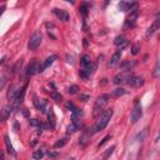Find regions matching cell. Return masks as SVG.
<instances>
[{
    "label": "cell",
    "mask_w": 160,
    "mask_h": 160,
    "mask_svg": "<svg viewBox=\"0 0 160 160\" xmlns=\"http://www.w3.org/2000/svg\"><path fill=\"white\" fill-rule=\"evenodd\" d=\"M120 59H121V50H116L112 54V56H111L110 61L108 62V65L109 66H115V65H118L120 62Z\"/></svg>",
    "instance_id": "obj_14"
},
{
    "label": "cell",
    "mask_w": 160,
    "mask_h": 160,
    "mask_svg": "<svg viewBox=\"0 0 160 160\" xmlns=\"http://www.w3.org/2000/svg\"><path fill=\"white\" fill-rule=\"evenodd\" d=\"M78 90H79L78 85H71V86L68 89V92H69V94H71V95H74V94H76V92H78Z\"/></svg>",
    "instance_id": "obj_29"
},
{
    "label": "cell",
    "mask_w": 160,
    "mask_h": 160,
    "mask_svg": "<svg viewBox=\"0 0 160 160\" xmlns=\"http://www.w3.org/2000/svg\"><path fill=\"white\" fill-rule=\"evenodd\" d=\"M48 155H49L50 158H56V156H59V152H58V151H49Z\"/></svg>",
    "instance_id": "obj_34"
},
{
    "label": "cell",
    "mask_w": 160,
    "mask_h": 160,
    "mask_svg": "<svg viewBox=\"0 0 160 160\" xmlns=\"http://www.w3.org/2000/svg\"><path fill=\"white\" fill-rule=\"evenodd\" d=\"M128 91L125 90V89H122V88H118V89H115L114 91H112V96H115V98H119V96H122V95H125Z\"/></svg>",
    "instance_id": "obj_20"
},
{
    "label": "cell",
    "mask_w": 160,
    "mask_h": 160,
    "mask_svg": "<svg viewBox=\"0 0 160 160\" xmlns=\"http://www.w3.org/2000/svg\"><path fill=\"white\" fill-rule=\"evenodd\" d=\"M44 150H35L34 152H32V159L34 160H40V159H42V156H44Z\"/></svg>",
    "instance_id": "obj_23"
},
{
    "label": "cell",
    "mask_w": 160,
    "mask_h": 160,
    "mask_svg": "<svg viewBox=\"0 0 160 160\" xmlns=\"http://www.w3.org/2000/svg\"><path fill=\"white\" fill-rule=\"evenodd\" d=\"M141 115H142L141 105H140L139 99H136L135 102H134V108H132V110H131V112H130V121H131L132 124H135V122L141 118Z\"/></svg>",
    "instance_id": "obj_3"
},
{
    "label": "cell",
    "mask_w": 160,
    "mask_h": 160,
    "mask_svg": "<svg viewBox=\"0 0 160 160\" xmlns=\"http://www.w3.org/2000/svg\"><path fill=\"white\" fill-rule=\"evenodd\" d=\"M128 84H129L130 86H132V88H140V86L144 85V78L132 75V76L128 80Z\"/></svg>",
    "instance_id": "obj_9"
},
{
    "label": "cell",
    "mask_w": 160,
    "mask_h": 160,
    "mask_svg": "<svg viewBox=\"0 0 160 160\" xmlns=\"http://www.w3.org/2000/svg\"><path fill=\"white\" fill-rule=\"evenodd\" d=\"M4 141H5V145H6V149H8V152L11 155V156H16V152H15V150H14V148H12V145H11V142H10V139H9V136L8 135H5V138H4Z\"/></svg>",
    "instance_id": "obj_15"
},
{
    "label": "cell",
    "mask_w": 160,
    "mask_h": 160,
    "mask_svg": "<svg viewBox=\"0 0 160 160\" xmlns=\"http://www.w3.org/2000/svg\"><path fill=\"white\" fill-rule=\"evenodd\" d=\"M52 12H54V15H55L58 19H60V20H62V21H68V20H69V14H68L65 10H62V9L55 8V9H52Z\"/></svg>",
    "instance_id": "obj_12"
},
{
    "label": "cell",
    "mask_w": 160,
    "mask_h": 160,
    "mask_svg": "<svg viewBox=\"0 0 160 160\" xmlns=\"http://www.w3.org/2000/svg\"><path fill=\"white\" fill-rule=\"evenodd\" d=\"M109 139H111V135H106V136H105V138H104V139H102V140H101V141H100V142L98 144V148L102 146V145H104V144H105V142H106V141H108Z\"/></svg>",
    "instance_id": "obj_33"
},
{
    "label": "cell",
    "mask_w": 160,
    "mask_h": 160,
    "mask_svg": "<svg viewBox=\"0 0 160 160\" xmlns=\"http://www.w3.org/2000/svg\"><path fill=\"white\" fill-rule=\"evenodd\" d=\"M66 108H68V109H69V110H70L71 112H74V111H75V110L78 109V108H76V106H75V105H74L72 102H70V101H69V102L66 104Z\"/></svg>",
    "instance_id": "obj_32"
},
{
    "label": "cell",
    "mask_w": 160,
    "mask_h": 160,
    "mask_svg": "<svg viewBox=\"0 0 160 160\" xmlns=\"http://www.w3.org/2000/svg\"><path fill=\"white\" fill-rule=\"evenodd\" d=\"M152 76L154 78H159L160 76V60L156 62V65H155V68L152 70Z\"/></svg>",
    "instance_id": "obj_25"
},
{
    "label": "cell",
    "mask_w": 160,
    "mask_h": 160,
    "mask_svg": "<svg viewBox=\"0 0 160 160\" xmlns=\"http://www.w3.org/2000/svg\"><path fill=\"white\" fill-rule=\"evenodd\" d=\"M34 104H35V106H36L39 110H41L42 112H45L46 100H39V99H36V98H35V100H34Z\"/></svg>",
    "instance_id": "obj_17"
},
{
    "label": "cell",
    "mask_w": 160,
    "mask_h": 160,
    "mask_svg": "<svg viewBox=\"0 0 160 160\" xmlns=\"http://www.w3.org/2000/svg\"><path fill=\"white\" fill-rule=\"evenodd\" d=\"M132 76L131 74V70H122L121 72H119L118 75H115L114 78V84L119 85V84H122V82H128V80Z\"/></svg>",
    "instance_id": "obj_5"
},
{
    "label": "cell",
    "mask_w": 160,
    "mask_h": 160,
    "mask_svg": "<svg viewBox=\"0 0 160 160\" xmlns=\"http://www.w3.org/2000/svg\"><path fill=\"white\" fill-rule=\"evenodd\" d=\"M108 101H109V95L108 94H102L96 99L95 105H94V115L95 116H99L101 112H104V108L106 106Z\"/></svg>",
    "instance_id": "obj_2"
},
{
    "label": "cell",
    "mask_w": 160,
    "mask_h": 160,
    "mask_svg": "<svg viewBox=\"0 0 160 160\" xmlns=\"http://www.w3.org/2000/svg\"><path fill=\"white\" fill-rule=\"evenodd\" d=\"M136 18H138V10L131 11L130 15L126 18V20L124 22V29L125 30L126 29H132L135 26V24H136Z\"/></svg>",
    "instance_id": "obj_6"
},
{
    "label": "cell",
    "mask_w": 160,
    "mask_h": 160,
    "mask_svg": "<svg viewBox=\"0 0 160 160\" xmlns=\"http://www.w3.org/2000/svg\"><path fill=\"white\" fill-rule=\"evenodd\" d=\"M139 49H140L139 45H138V44H134V45L131 46V54H132V55H138V54H139Z\"/></svg>",
    "instance_id": "obj_30"
},
{
    "label": "cell",
    "mask_w": 160,
    "mask_h": 160,
    "mask_svg": "<svg viewBox=\"0 0 160 160\" xmlns=\"http://www.w3.org/2000/svg\"><path fill=\"white\" fill-rule=\"evenodd\" d=\"M50 96L52 98V100H55L56 102H60L61 100H62V96L58 92V91H55V90H52L51 92H50Z\"/></svg>",
    "instance_id": "obj_22"
},
{
    "label": "cell",
    "mask_w": 160,
    "mask_h": 160,
    "mask_svg": "<svg viewBox=\"0 0 160 160\" xmlns=\"http://www.w3.org/2000/svg\"><path fill=\"white\" fill-rule=\"evenodd\" d=\"M146 134H148V128H145L144 130H141V132H139V134L136 135V138H135V140H139V141H142V140L145 139V136H146Z\"/></svg>",
    "instance_id": "obj_24"
},
{
    "label": "cell",
    "mask_w": 160,
    "mask_h": 160,
    "mask_svg": "<svg viewBox=\"0 0 160 160\" xmlns=\"http://www.w3.org/2000/svg\"><path fill=\"white\" fill-rule=\"evenodd\" d=\"M160 28V19L158 18V19H155L154 21H152V24L148 28V30H146V38H150L151 35H154L155 32H156V30Z\"/></svg>",
    "instance_id": "obj_10"
},
{
    "label": "cell",
    "mask_w": 160,
    "mask_h": 160,
    "mask_svg": "<svg viewBox=\"0 0 160 160\" xmlns=\"http://www.w3.org/2000/svg\"><path fill=\"white\" fill-rule=\"evenodd\" d=\"M114 44L118 46V50H122L125 46H128V40H126V38L124 36V35H118L116 38H115V40H114Z\"/></svg>",
    "instance_id": "obj_11"
},
{
    "label": "cell",
    "mask_w": 160,
    "mask_h": 160,
    "mask_svg": "<svg viewBox=\"0 0 160 160\" xmlns=\"http://www.w3.org/2000/svg\"><path fill=\"white\" fill-rule=\"evenodd\" d=\"M48 120H49V125H50V129H54L55 128V115L52 111H50L48 114Z\"/></svg>",
    "instance_id": "obj_21"
},
{
    "label": "cell",
    "mask_w": 160,
    "mask_h": 160,
    "mask_svg": "<svg viewBox=\"0 0 160 160\" xmlns=\"http://www.w3.org/2000/svg\"><path fill=\"white\" fill-rule=\"evenodd\" d=\"M41 40H42L41 34H40V32H34V34L30 36L29 42H28V48H29V50H36V49L40 46Z\"/></svg>",
    "instance_id": "obj_4"
},
{
    "label": "cell",
    "mask_w": 160,
    "mask_h": 160,
    "mask_svg": "<svg viewBox=\"0 0 160 160\" xmlns=\"http://www.w3.org/2000/svg\"><path fill=\"white\" fill-rule=\"evenodd\" d=\"M80 64H81V66H82V69H84V68L90 66V65L92 64V61H91V59H90L89 55H82L81 59H80Z\"/></svg>",
    "instance_id": "obj_16"
},
{
    "label": "cell",
    "mask_w": 160,
    "mask_h": 160,
    "mask_svg": "<svg viewBox=\"0 0 160 160\" xmlns=\"http://www.w3.org/2000/svg\"><path fill=\"white\" fill-rule=\"evenodd\" d=\"M56 58H58L56 55H50L49 58H46V59L44 60V62H42V64L40 65L39 72H42V71H44V70H45L46 68H49V66H50V65H51V64H52V62H54V61L56 60Z\"/></svg>",
    "instance_id": "obj_13"
},
{
    "label": "cell",
    "mask_w": 160,
    "mask_h": 160,
    "mask_svg": "<svg viewBox=\"0 0 160 160\" xmlns=\"http://www.w3.org/2000/svg\"><path fill=\"white\" fill-rule=\"evenodd\" d=\"M111 116H112V109H106V110H104V112H101V114L98 116V120H96L95 125H94L92 129H91V130H92V134L104 130L105 126L109 124Z\"/></svg>",
    "instance_id": "obj_1"
},
{
    "label": "cell",
    "mask_w": 160,
    "mask_h": 160,
    "mask_svg": "<svg viewBox=\"0 0 160 160\" xmlns=\"http://www.w3.org/2000/svg\"><path fill=\"white\" fill-rule=\"evenodd\" d=\"M11 111H12V106H10V105L5 106V108L1 110V118H2V120H6V119L10 116Z\"/></svg>",
    "instance_id": "obj_18"
},
{
    "label": "cell",
    "mask_w": 160,
    "mask_h": 160,
    "mask_svg": "<svg viewBox=\"0 0 160 160\" xmlns=\"http://www.w3.org/2000/svg\"><path fill=\"white\" fill-rule=\"evenodd\" d=\"M68 142V138H62V139H59L56 142H55V148H61V146H64L65 144Z\"/></svg>",
    "instance_id": "obj_26"
},
{
    "label": "cell",
    "mask_w": 160,
    "mask_h": 160,
    "mask_svg": "<svg viewBox=\"0 0 160 160\" xmlns=\"http://www.w3.org/2000/svg\"><path fill=\"white\" fill-rule=\"evenodd\" d=\"M80 14H81L84 18H86V15H88V4H82V5L80 6Z\"/></svg>",
    "instance_id": "obj_28"
},
{
    "label": "cell",
    "mask_w": 160,
    "mask_h": 160,
    "mask_svg": "<svg viewBox=\"0 0 160 160\" xmlns=\"http://www.w3.org/2000/svg\"><path fill=\"white\" fill-rule=\"evenodd\" d=\"M39 69H40V66H39L38 61L34 59V60H32V61H31V62L28 65L25 74H26V76H31V75H34V74L39 72Z\"/></svg>",
    "instance_id": "obj_8"
},
{
    "label": "cell",
    "mask_w": 160,
    "mask_h": 160,
    "mask_svg": "<svg viewBox=\"0 0 160 160\" xmlns=\"http://www.w3.org/2000/svg\"><path fill=\"white\" fill-rule=\"evenodd\" d=\"M29 122H30L31 126H41V125H42V124H41L39 120H36V119H30Z\"/></svg>",
    "instance_id": "obj_31"
},
{
    "label": "cell",
    "mask_w": 160,
    "mask_h": 160,
    "mask_svg": "<svg viewBox=\"0 0 160 160\" xmlns=\"http://www.w3.org/2000/svg\"><path fill=\"white\" fill-rule=\"evenodd\" d=\"M114 150H115V145H112L110 149H108V150H106V152L102 155V159H104V160H106V159H108V158L114 152Z\"/></svg>",
    "instance_id": "obj_27"
},
{
    "label": "cell",
    "mask_w": 160,
    "mask_h": 160,
    "mask_svg": "<svg viewBox=\"0 0 160 160\" xmlns=\"http://www.w3.org/2000/svg\"><path fill=\"white\" fill-rule=\"evenodd\" d=\"M119 10L121 11H135L138 10V2H128V1H120L118 4Z\"/></svg>",
    "instance_id": "obj_7"
},
{
    "label": "cell",
    "mask_w": 160,
    "mask_h": 160,
    "mask_svg": "<svg viewBox=\"0 0 160 160\" xmlns=\"http://www.w3.org/2000/svg\"><path fill=\"white\" fill-rule=\"evenodd\" d=\"M79 126H80V122H75V121H72L69 126H68V134H71V132H75L78 129H79Z\"/></svg>",
    "instance_id": "obj_19"
},
{
    "label": "cell",
    "mask_w": 160,
    "mask_h": 160,
    "mask_svg": "<svg viewBox=\"0 0 160 160\" xmlns=\"http://www.w3.org/2000/svg\"><path fill=\"white\" fill-rule=\"evenodd\" d=\"M68 160H75V159H74V158H70V159H68Z\"/></svg>",
    "instance_id": "obj_36"
},
{
    "label": "cell",
    "mask_w": 160,
    "mask_h": 160,
    "mask_svg": "<svg viewBox=\"0 0 160 160\" xmlns=\"http://www.w3.org/2000/svg\"><path fill=\"white\" fill-rule=\"evenodd\" d=\"M160 140V131H159V134H158V136H156V139H155V141H159Z\"/></svg>",
    "instance_id": "obj_35"
}]
</instances>
